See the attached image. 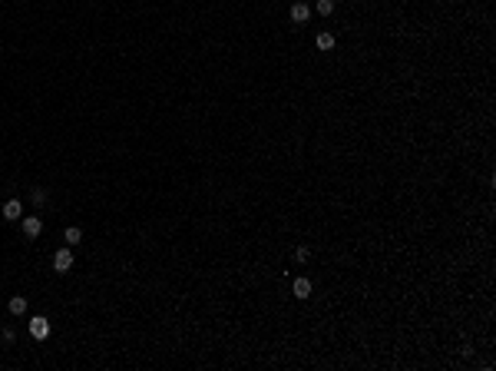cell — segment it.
I'll return each instance as SVG.
<instances>
[{
    "mask_svg": "<svg viewBox=\"0 0 496 371\" xmlns=\"http://www.w3.org/2000/svg\"><path fill=\"white\" fill-rule=\"evenodd\" d=\"M294 299H308L311 295V278H294Z\"/></svg>",
    "mask_w": 496,
    "mask_h": 371,
    "instance_id": "8992f818",
    "label": "cell"
},
{
    "mask_svg": "<svg viewBox=\"0 0 496 371\" xmlns=\"http://www.w3.org/2000/svg\"><path fill=\"white\" fill-rule=\"evenodd\" d=\"M73 262H76V255H73L70 245H66V249H56V252H53V272H60V275H63V272L73 269Z\"/></svg>",
    "mask_w": 496,
    "mask_h": 371,
    "instance_id": "6da1fadb",
    "label": "cell"
},
{
    "mask_svg": "<svg viewBox=\"0 0 496 371\" xmlns=\"http://www.w3.org/2000/svg\"><path fill=\"white\" fill-rule=\"evenodd\" d=\"M63 239H66V245H70V249H73V245H79V239H83V232H79L76 226H70V229L63 232Z\"/></svg>",
    "mask_w": 496,
    "mask_h": 371,
    "instance_id": "ba28073f",
    "label": "cell"
},
{
    "mask_svg": "<svg viewBox=\"0 0 496 371\" xmlns=\"http://www.w3.org/2000/svg\"><path fill=\"white\" fill-rule=\"evenodd\" d=\"M4 219L7 222H17V219H24V202H20V199H7V202H4Z\"/></svg>",
    "mask_w": 496,
    "mask_h": 371,
    "instance_id": "7a4b0ae2",
    "label": "cell"
},
{
    "mask_svg": "<svg viewBox=\"0 0 496 371\" xmlns=\"http://www.w3.org/2000/svg\"><path fill=\"white\" fill-rule=\"evenodd\" d=\"M331 10H334V0H318V14L321 17H328Z\"/></svg>",
    "mask_w": 496,
    "mask_h": 371,
    "instance_id": "30bf717a",
    "label": "cell"
},
{
    "mask_svg": "<svg viewBox=\"0 0 496 371\" xmlns=\"http://www.w3.org/2000/svg\"><path fill=\"white\" fill-rule=\"evenodd\" d=\"M308 17H311V7H308V4H301V0H298V4H291V20H294V24H305Z\"/></svg>",
    "mask_w": 496,
    "mask_h": 371,
    "instance_id": "5b68a950",
    "label": "cell"
},
{
    "mask_svg": "<svg viewBox=\"0 0 496 371\" xmlns=\"http://www.w3.org/2000/svg\"><path fill=\"white\" fill-rule=\"evenodd\" d=\"M20 229H24L27 239H37L40 232H43V222H40L37 215H24V219H20Z\"/></svg>",
    "mask_w": 496,
    "mask_h": 371,
    "instance_id": "3957f363",
    "label": "cell"
},
{
    "mask_svg": "<svg viewBox=\"0 0 496 371\" xmlns=\"http://www.w3.org/2000/svg\"><path fill=\"white\" fill-rule=\"evenodd\" d=\"M30 335H33V338H37V341H43V338H47V335H50V322H47V318H43V315L30 318Z\"/></svg>",
    "mask_w": 496,
    "mask_h": 371,
    "instance_id": "277c9868",
    "label": "cell"
},
{
    "mask_svg": "<svg viewBox=\"0 0 496 371\" xmlns=\"http://www.w3.org/2000/svg\"><path fill=\"white\" fill-rule=\"evenodd\" d=\"M7 308H10V315H27V299L24 295H14Z\"/></svg>",
    "mask_w": 496,
    "mask_h": 371,
    "instance_id": "52a82bcc",
    "label": "cell"
},
{
    "mask_svg": "<svg viewBox=\"0 0 496 371\" xmlns=\"http://www.w3.org/2000/svg\"><path fill=\"white\" fill-rule=\"evenodd\" d=\"M294 259H298V262H308V259H311V249H308V245H298V249H294Z\"/></svg>",
    "mask_w": 496,
    "mask_h": 371,
    "instance_id": "8fae6325",
    "label": "cell"
},
{
    "mask_svg": "<svg viewBox=\"0 0 496 371\" xmlns=\"http://www.w3.org/2000/svg\"><path fill=\"white\" fill-rule=\"evenodd\" d=\"M33 205H47V189H33Z\"/></svg>",
    "mask_w": 496,
    "mask_h": 371,
    "instance_id": "7c38bea8",
    "label": "cell"
},
{
    "mask_svg": "<svg viewBox=\"0 0 496 371\" xmlns=\"http://www.w3.org/2000/svg\"><path fill=\"white\" fill-rule=\"evenodd\" d=\"M318 50H334V33H318Z\"/></svg>",
    "mask_w": 496,
    "mask_h": 371,
    "instance_id": "9c48e42d",
    "label": "cell"
},
{
    "mask_svg": "<svg viewBox=\"0 0 496 371\" xmlns=\"http://www.w3.org/2000/svg\"><path fill=\"white\" fill-rule=\"evenodd\" d=\"M0 338L7 341V345H14V341H17V335H14V328H4V332H0Z\"/></svg>",
    "mask_w": 496,
    "mask_h": 371,
    "instance_id": "4fadbf2b",
    "label": "cell"
}]
</instances>
